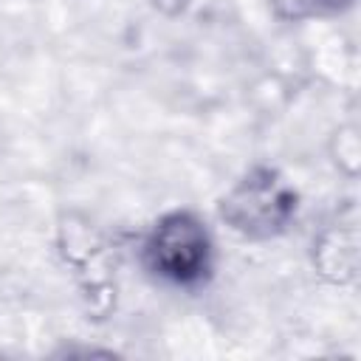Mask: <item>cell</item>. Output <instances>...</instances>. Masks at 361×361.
<instances>
[{
    "mask_svg": "<svg viewBox=\"0 0 361 361\" xmlns=\"http://www.w3.org/2000/svg\"><path fill=\"white\" fill-rule=\"evenodd\" d=\"M149 268L172 285H200L212 268V240L192 212L164 214L147 240Z\"/></svg>",
    "mask_w": 361,
    "mask_h": 361,
    "instance_id": "7a4b0ae2",
    "label": "cell"
},
{
    "mask_svg": "<svg viewBox=\"0 0 361 361\" xmlns=\"http://www.w3.org/2000/svg\"><path fill=\"white\" fill-rule=\"evenodd\" d=\"M276 14L285 20H310V17H327L338 14L353 6V0H271Z\"/></svg>",
    "mask_w": 361,
    "mask_h": 361,
    "instance_id": "3957f363",
    "label": "cell"
},
{
    "mask_svg": "<svg viewBox=\"0 0 361 361\" xmlns=\"http://www.w3.org/2000/svg\"><path fill=\"white\" fill-rule=\"evenodd\" d=\"M220 212L234 231L251 240H268L290 226L296 214V192L279 172L257 166L223 197Z\"/></svg>",
    "mask_w": 361,
    "mask_h": 361,
    "instance_id": "6da1fadb",
    "label": "cell"
}]
</instances>
